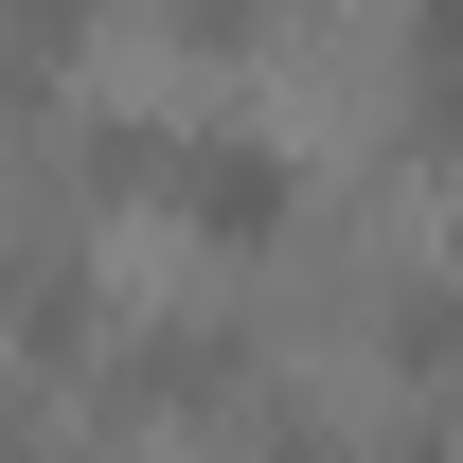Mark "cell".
Instances as JSON below:
<instances>
[{
	"label": "cell",
	"instance_id": "277c9868",
	"mask_svg": "<svg viewBox=\"0 0 463 463\" xmlns=\"http://www.w3.org/2000/svg\"><path fill=\"white\" fill-rule=\"evenodd\" d=\"M392 392L410 410H463V286H446V268L392 286Z\"/></svg>",
	"mask_w": 463,
	"mask_h": 463
},
{
	"label": "cell",
	"instance_id": "6da1fadb",
	"mask_svg": "<svg viewBox=\"0 0 463 463\" xmlns=\"http://www.w3.org/2000/svg\"><path fill=\"white\" fill-rule=\"evenodd\" d=\"M161 214L196 232V250H268V232L303 214V161L268 143V125H178L161 143Z\"/></svg>",
	"mask_w": 463,
	"mask_h": 463
},
{
	"label": "cell",
	"instance_id": "ba28073f",
	"mask_svg": "<svg viewBox=\"0 0 463 463\" xmlns=\"http://www.w3.org/2000/svg\"><path fill=\"white\" fill-rule=\"evenodd\" d=\"M250 463H339V428H303V410H268V428H250Z\"/></svg>",
	"mask_w": 463,
	"mask_h": 463
},
{
	"label": "cell",
	"instance_id": "8992f818",
	"mask_svg": "<svg viewBox=\"0 0 463 463\" xmlns=\"http://www.w3.org/2000/svg\"><path fill=\"white\" fill-rule=\"evenodd\" d=\"M90 18H108V0H0V108H36V90L90 54Z\"/></svg>",
	"mask_w": 463,
	"mask_h": 463
},
{
	"label": "cell",
	"instance_id": "52a82bcc",
	"mask_svg": "<svg viewBox=\"0 0 463 463\" xmlns=\"http://www.w3.org/2000/svg\"><path fill=\"white\" fill-rule=\"evenodd\" d=\"M268 18H286V0H161V36H178V54H250Z\"/></svg>",
	"mask_w": 463,
	"mask_h": 463
},
{
	"label": "cell",
	"instance_id": "9c48e42d",
	"mask_svg": "<svg viewBox=\"0 0 463 463\" xmlns=\"http://www.w3.org/2000/svg\"><path fill=\"white\" fill-rule=\"evenodd\" d=\"M0 463H36V410H0Z\"/></svg>",
	"mask_w": 463,
	"mask_h": 463
},
{
	"label": "cell",
	"instance_id": "3957f363",
	"mask_svg": "<svg viewBox=\"0 0 463 463\" xmlns=\"http://www.w3.org/2000/svg\"><path fill=\"white\" fill-rule=\"evenodd\" d=\"M108 374H125V410H214L232 392V321H125Z\"/></svg>",
	"mask_w": 463,
	"mask_h": 463
},
{
	"label": "cell",
	"instance_id": "5b68a950",
	"mask_svg": "<svg viewBox=\"0 0 463 463\" xmlns=\"http://www.w3.org/2000/svg\"><path fill=\"white\" fill-rule=\"evenodd\" d=\"M392 108H410V143H463V0H410V36H392Z\"/></svg>",
	"mask_w": 463,
	"mask_h": 463
},
{
	"label": "cell",
	"instance_id": "7a4b0ae2",
	"mask_svg": "<svg viewBox=\"0 0 463 463\" xmlns=\"http://www.w3.org/2000/svg\"><path fill=\"white\" fill-rule=\"evenodd\" d=\"M90 321H108V286H90V250H71V232L0 250V339H18V356H71Z\"/></svg>",
	"mask_w": 463,
	"mask_h": 463
}]
</instances>
